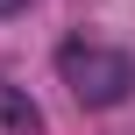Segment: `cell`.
Here are the masks:
<instances>
[{"label": "cell", "mask_w": 135, "mask_h": 135, "mask_svg": "<svg viewBox=\"0 0 135 135\" xmlns=\"http://www.w3.org/2000/svg\"><path fill=\"white\" fill-rule=\"evenodd\" d=\"M57 71H64V85H71L78 107H121V100L135 93V57L114 50V43H85V36H71V43L57 50Z\"/></svg>", "instance_id": "cell-1"}, {"label": "cell", "mask_w": 135, "mask_h": 135, "mask_svg": "<svg viewBox=\"0 0 135 135\" xmlns=\"http://www.w3.org/2000/svg\"><path fill=\"white\" fill-rule=\"evenodd\" d=\"M0 128H14V135H36V128H43L36 100H21L14 85H0Z\"/></svg>", "instance_id": "cell-2"}, {"label": "cell", "mask_w": 135, "mask_h": 135, "mask_svg": "<svg viewBox=\"0 0 135 135\" xmlns=\"http://www.w3.org/2000/svg\"><path fill=\"white\" fill-rule=\"evenodd\" d=\"M21 7H28V0H0V14H21Z\"/></svg>", "instance_id": "cell-3"}]
</instances>
